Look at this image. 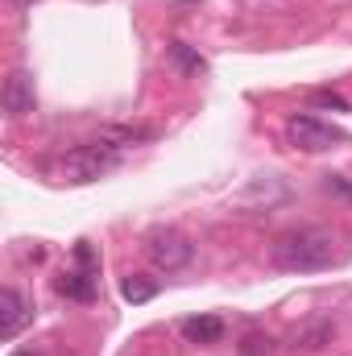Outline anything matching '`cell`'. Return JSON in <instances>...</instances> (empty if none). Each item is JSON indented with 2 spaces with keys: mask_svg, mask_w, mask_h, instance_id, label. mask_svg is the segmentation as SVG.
<instances>
[{
  "mask_svg": "<svg viewBox=\"0 0 352 356\" xmlns=\"http://www.w3.org/2000/svg\"><path fill=\"white\" fill-rule=\"evenodd\" d=\"M336 261V236L328 228H298L269 245V266L282 273H315Z\"/></svg>",
  "mask_w": 352,
  "mask_h": 356,
  "instance_id": "6da1fadb",
  "label": "cell"
},
{
  "mask_svg": "<svg viewBox=\"0 0 352 356\" xmlns=\"http://www.w3.org/2000/svg\"><path fill=\"white\" fill-rule=\"evenodd\" d=\"M120 162H125V149H116L112 141L95 137V141L75 145L71 154L58 158V178H63V182H95V178L112 175Z\"/></svg>",
  "mask_w": 352,
  "mask_h": 356,
  "instance_id": "7a4b0ae2",
  "label": "cell"
},
{
  "mask_svg": "<svg viewBox=\"0 0 352 356\" xmlns=\"http://www.w3.org/2000/svg\"><path fill=\"white\" fill-rule=\"evenodd\" d=\"M286 141H290L294 149H303V154H323V149H332V145L340 141V129H332V124L319 120V116L294 112V116L286 120Z\"/></svg>",
  "mask_w": 352,
  "mask_h": 356,
  "instance_id": "3957f363",
  "label": "cell"
},
{
  "mask_svg": "<svg viewBox=\"0 0 352 356\" xmlns=\"http://www.w3.org/2000/svg\"><path fill=\"white\" fill-rule=\"evenodd\" d=\"M145 253H150V261L162 269V273H178L182 266H191V257H195V245H191L182 232L166 228V232H154V236H150Z\"/></svg>",
  "mask_w": 352,
  "mask_h": 356,
  "instance_id": "277c9868",
  "label": "cell"
},
{
  "mask_svg": "<svg viewBox=\"0 0 352 356\" xmlns=\"http://www.w3.org/2000/svg\"><path fill=\"white\" fill-rule=\"evenodd\" d=\"M29 323H33V302H29L21 290L4 286V290H0V336H4V340H17Z\"/></svg>",
  "mask_w": 352,
  "mask_h": 356,
  "instance_id": "5b68a950",
  "label": "cell"
},
{
  "mask_svg": "<svg viewBox=\"0 0 352 356\" xmlns=\"http://www.w3.org/2000/svg\"><path fill=\"white\" fill-rule=\"evenodd\" d=\"M0 99H4V112H8V116H29L33 104H38V95H33V75H29V71H13V75L4 79Z\"/></svg>",
  "mask_w": 352,
  "mask_h": 356,
  "instance_id": "8992f818",
  "label": "cell"
},
{
  "mask_svg": "<svg viewBox=\"0 0 352 356\" xmlns=\"http://www.w3.org/2000/svg\"><path fill=\"white\" fill-rule=\"evenodd\" d=\"M286 199V186H282V178L278 175H262L253 178L237 199H232V207H241V211H249V207H269V203H282Z\"/></svg>",
  "mask_w": 352,
  "mask_h": 356,
  "instance_id": "52a82bcc",
  "label": "cell"
},
{
  "mask_svg": "<svg viewBox=\"0 0 352 356\" xmlns=\"http://www.w3.org/2000/svg\"><path fill=\"white\" fill-rule=\"evenodd\" d=\"M58 294L63 298H75V302H91L95 298V269H67L58 277Z\"/></svg>",
  "mask_w": 352,
  "mask_h": 356,
  "instance_id": "ba28073f",
  "label": "cell"
},
{
  "mask_svg": "<svg viewBox=\"0 0 352 356\" xmlns=\"http://www.w3.org/2000/svg\"><path fill=\"white\" fill-rule=\"evenodd\" d=\"M328 340H332V323H328V319H311V323L294 327L290 348H294V353H315V348H323Z\"/></svg>",
  "mask_w": 352,
  "mask_h": 356,
  "instance_id": "9c48e42d",
  "label": "cell"
},
{
  "mask_svg": "<svg viewBox=\"0 0 352 356\" xmlns=\"http://www.w3.org/2000/svg\"><path fill=\"white\" fill-rule=\"evenodd\" d=\"M182 336L191 344H216L224 340V323L216 315H195V319H182Z\"/></svg>",
  "mask_w": 352,
  "mask_h": 356,
  "instance_id": "30bf717a",
  "label": "cell"
},
{
  "mask_svg": "<svg viewBox=\"0 0 352 356\" xmlns=\"http://www.w3.org/2000/svg\"><path fill=\"white\" fill-rule=\"evenodd\" d=\"M170 58H175L186 75H203V71H207V63H203V58H199L186 42H170Z\"/></svg>",
  "mask_w": 352,
  "mask_h": 356,
  "instance_id": "8fae6325",
  "label": "cell"
},
{
  "mask_svg": "<svg viewBox=\"0 0 352 356\" xmlns=\"http://www.w3.org/2000/svg\"><path fill=\"white\" fill-rule=\"evenodd\" d=\"M120 294H125V298H129V302H150V298H154V294H158V286H154V282H145V277H137V273H133V277H125V282H120Z\"/></svg>",
  "mask_w": 352,
  "mask_h": 356,
  "instance_id": "7c38bea8",
  "label": "cell"
},
{
  "mask_svg": "<svg viewBox=\"0 0 352 356\" xmlns=\"http://www.w3.org/2000/svg\"><path fill=\"white\" fill-rule=\"evenodd\" d=\"M269 348H273V340H269V336H249L241 353H245V356H262V353L269 356Z\"/></svg>",
  "mask_w": 352,
  "mask_h": 356,
  "instance_id": "4fadbf2b",
  "label": "cell"
},
{
  "mask_svg": "<svg viewBox=\"0 0 352 356\" xmlns=\"http://www.w3.org/2000/svg\"><path fill=\"white\" fill-rule=\"evenodd\" d=\"M315 104H319V108H336V112H349L344 95H336V91H319V95H315Z\"/></svg>",
  "mask_w": 352,
  "mask_h": 356,
  "instance_id": "5bb4252c",
  "label": "cell"
},
{
  "mask_svg": "<svg viewBox=\"0 0 352 356\" xmlns=\"http://www.w3.org/2000/svg\"><path fill=\"white\" fill-rule=\"evenodd\" d=\"M332 186H336V191L349 199V207H352V182H344V178H332Z\"/></svg>",
  "mask_w": 352,
  "mask_h": 356,
  "instance_id": "9a60e30c",
  "label": "cell"
},
{
  "mask_svg": "<svg viewBox=\"0 0 352 356\" xmlns=\"http://www.w3.org/2000/svg\"><path fill=\"white\" fill-rule=\"evenodd\" d=\"M8 4H13V8H29L33 0H8Z\"/></svg>",
  "mask_w": 352,
  "mask_h": 356,
  "instance_id": "2e32d148",
  "label": "cell"
}]
</instances>
